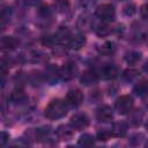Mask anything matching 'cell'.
<instances>
[{
  "instance_id": "4dcf8cb0",
  "label": "cell",
  "mask_w": 148,
  "mask_h": 148,
  "mask_svg": "<svg viewBox=\"0 0 148 148\" xmlns=\"http://www.w3.org/2000/svg\"><path fill=\"white\" fill-rule=\"evenodd\" d=\"M146 147H148V142H147V143H146Z\"/></svg>"
},
{
  "instance_id": "3957f363",
  "label": "cell",
  "mask_w": 148,
  "mask_h": 148,
  "mask_svg": "<svg viewBox=\"0 0 148 148\" xmlns=\"http://www.w3.org/2000/svg\"><path fill=\"white\" fill-rule=\"evenodd\" d=\"M96 16L104 22H111L116 17L114 7L111 3H102L96 8Z\"/></svg>"
},
{
  "instance_id": "44dd1931",
  "label": "cell",
  "mask_w": 148,
  "mask_h": 148,
  "mask_svg": "<svg viewBox=\"0 0 148 148\" xmlns=\"http://www.w3.org/2000/svg\"><path fill=\"white\" fill-rule=\"evenodd\" d=\"M131 113V112H130ZM142 112H140L139 110L138 111H134L131 113L130 116V123L132 126H139L141 124V120H142Z\"/></svg>"
},
{
  "instance_id": "cb8c5ba5",
  "label": "cell",
  "mask_w": 148,
  "mask_h": 148,
  "mask_svg": "<svg viewBox=\"0 0 148 148\" xmlns=\"http://www.w3.org/2000/svg\"><path fill=\"white\" fill-rule=\"evenodd\" d=\"M110 136H112L111 131H101L97 133V140H101V141H105Z\"/></svg>"
},
{
  "instance_id": "83f0119b",
  "label": "cell",
  "mask_w": 148,
  "mask_h": 148,
  "mask_svg": "<svg viewBox=\"0 0 148 148\" xmlns=\"http://www.w3.org/2000/svg\"><path fill=\"white\" fill-rule=\"evenodd\" d=\"M90 0H80V3L82 5V6H87V3L89 2Z\"/></svg>"
},
{
  "instance_id": "e0dca14e",
  "label": "cell",
  "mask_w": 148,
  "mask_h": 148,
  "mask_svg": "<svg viewBox=\"0 0 148 148\" xmlns=\"http://www.w3.org/2000/svg\"><path fill=\"white\" fill-rule=\"evenodd\" d=\"M95 136L90 133H83L79 140H77V145L81 147H91L95 145Z\"/></svg>"
},
{
  "instance_id": "1f68e13d",
  "label": "cell",
  "mask_w": 148,
  "mask_h": 148,
  "mask_svg": "<svg viewBox=\"0 0 148 148\" xmlns=\"http://www.w3.org/2000/svg\"><path fill=\"white\" fill-rule=\"evenodd\" d=\"M120 1H126V0H120Z\"/></svg>"
},
{
  "instance_id": "7402d4cb",
  "label": "cell",
  "mask_w": 148,
  "mask_h": 148,
  "mask_svg": "<svg viewBox=\"0 0 148 148\" xmlns=\"http://www.w3.org/2000/svg\"><path fill=\"white\" fill-rule=\"evenodd\" d=\"M54 8L59 13H65L69 9V2L67 0H57L54 2Z\"/></svg>"
},
{
  "instance_id": "d4e9b609",
  "label": "cell",
  "mask_w": 148,
  "mask_h": 148,
  "mask_svg": "<svg viewBox=\"0 0 148 148\" xmlns=\"http://www.w3.org/2000/svg\"><path fill=\"white\" fill-rule=\"evenodd\" d=\"M124 13L126 14V15H133L134 13H135V6L133 5V3H128V5H126L125 7H124Z\"/></svg>"
},
{
  "instance_id": "9a60e30c",
  "label": "cell",
  "mask_w": 148,
  "mask_h": 148,
  "mask_svg": "<svg viewBox=\"0 0 148 148\" xmlns=\"http://www.w3.org/2000/svg\"><path fill=\"white\" fill-rule=\"evenodd\" d=\"M17 46V40L13 36H3L1 38V47L6 51H12Z\"/></svg>"
},
{
  "instance_id": "ba28073f",
  "label": "cell",
  "mask_w": 148,
  "mask_h": 148,
  "mask_svg": "<svg viewBox=\"0 0 148 148\" xmlns=\"http://www.w3.org/2000/svg\"><path fill=\"white\" fill-rule=\"evenodd\" d=\"M96 118L98 121L102 123H108L110 120H112L113 118V110L111 106L109 105H102L97 109L96 111Z\"/></svg>"
},
{
  "instance_id": "f546056e",
  "label": "cell",
  "mask_w": 148,
  "mask_h": 148,
  "mask_svg": "<svg viewBox=\"0 0 148 148\" xmlns=\"http://www.w3.org/2000/svg\"><path fill=\"white\" fill-rule=\"evenodd\" d=\"M146 130L148 131V119H147V121H146Z\"/></svg>"
},
{
  "instance_id": "2e32d148",
  "label": "cell",
  "mask_w": 148,
  "mask_h": 148,
  "mask_svg": "<svg viewBox=\"0 0 148 148\" xmlns=\"http://www.w3.org/2000/svg\"><path fill=\"white\" fill-rule=\"evenodd\" d=\"M108 22H104V21H101L99 22H96V23H92V28H94V31L96 32L97 36L99 37H104L109 34V27L106 24Z\"/></svg>"
},
{
  "instance_id": "603a6c76",
  "label": "cell",
  "mask_w": 148,
  "mask_h": 148,
  "mask_svg": "<svg viewBox=\"0 0 148 148\" xmlns=\"http://www.w3.org/2000/svg\"><path fill=\"white\" fill-rule=\"evenodd\" d=\"M139 76V72L135 69H127L124 72V77L126 81H134Z\"/></svg>"
},
{
  "instance_id": "5bb4252c",
  "label": "cell",
  "mask_w": 148,
  "mask_h": 148,
  "mask_svg": "<svg viewBox=\"0 0 148 148\" xmlns=\"http://www.w3.org/2000/svg\"><path fill=\"white\" fill-rule=\"evenodd\" d=\"M133 91L135 95H138L139 97H145L148 95V81L146 80H141L139 82L135 83V86L133 87Z\"/></svg>"
},
{
  "instance_id": "d6986e66",
  "label": "cell",
  "mask_w": 148,
  "mask_h": 148,
  "mask_svg": "<svg viewBox=\"0 0 148 148\" xmlns=\"http://www.w3.org/2000/svg\"><path fill=\"white\" fill-rule=\"evenodd\" d=\"M116 51V45L113 42H105L98 47V52L103 56H111Z\"/></svg>"
},
{
  "instance_id": "30bf717a",
  "label": "cell",
  "mask_w": 148,
  "mask_h": 148,
  "mask_svg": "<svg viewBox=\"0 0 148 148\" xmlns=\"http://www.w3.org/2000/svg\"><path fill=\"white\" fill-rule=\"evenodd\" d=\"M98 79H99V77H98V74H97L96 72L91 71V69L84 71V72L81 74V76H80L81 83H82L83 86H87V87L96 84V83L98 82Z\"/></svg>"
},
{
  "instance_id": "484cf974",
  "label": "cell",
  "mask_w": 148,
  "mask_h": 148,
  "mask_svg": "<svg viewBox=\"0 0 148 148\" xmlns=\"http://www.w3.org/2000/svg\"><path fill=\"white\" fill-rule=\"evenodd\" d=\"M9 141V133H7L6 131L1 132V138H0V145L1 146H6V143Z\"/></svg>"
},
{
  "instance_id": "7a4b0ae2",
  "label": "cell",
  "mask_w": 148,
  "mask_h": 148,
  "mask_svg": "<svg viewBox=\"0 0 148 148\" xmlns=\"http://www.w3.org/2000/svg\"><path fill=\"white\" fill-rule=\"evenodd\" d=\"M133 106L134 101L130 95H123L118 97L114 103V109L119 114H128L130 112H132Z\"/></svg>"
},
{
  "instance_id": "f1b7e54d",
  "label": "cell",
  "mask_w": 148,
  "mask_h": 148,
  "mask_svg": "<svg viewBox=\"0 0 148 148\" xmlns=\"http://www.w3.org/2000/svg\"><path fill=\"white\" fill-rule=\"evenodd\" d=\"M143 71L146 72V73H148V60L146 61V64L143 65Z\"/></svg>"
},
{
  "instance_id": "4fadbf2b",
  "label": "cell",
  "mask_w": 148,
  "mask_h": 148,
  "mask_svg": "<svg viewBox=\"0 0 148 148\" xmlns=\"http://www.w3.org/2000/svg\"><path fill=\"white\" fill-rule=\"evenodd\" d=\"M73 131H74V128L71 125H61L57 128V135L61 140H68L72 138Z\"/></svg>"
},
{
  "instance_id": "8992f818",
  "label": "cell",
  "mask_w": 148,
  "mask_h": 148,
  "mask_svg": "<svg viewBox=\"0 0 148 148\" xmlns=\"http://www.w3.org/2000/svg\"><path fill=\"white\" fill-rule=\"evenodd\" d=\"M66 103L72 108H77L83 102V94L79 89H72L66 95Z\"/></svg>"
},
{
  "instance_id": "7c38bea8",
  "label": "cell",
  "mask_w": 148,
  "mask_h": 148,
  "mask_svg": "<svg viewBox=\"0 0 148 148\" xmlns=\"http://www.w3.org/2000/svg\"><path fill=\"white\" fill-rule=\"evenodd\" d=\"M111 134L113 136H118V138H121V136H125V134L127 133V125L123 121H118V123H113L112 127H111Z\"/></svg>"
},
{
  "instance_id": "277c9868",
  "label": "cell",
  "mask_w": 148,
  "mask_h": 148,
  "mask_svg": "<svg viewBox=\"0 0 148 148\" xmlns=\"http://www.w3.org/2000/svg\"><path fill=\"white\" fill-rule=\"evenodd\" d=\"M69 125L76 131H82V130L88 127L89 118L86 113H75L74 116H72Z\"/></svg>"
},
{
  "instance_id": "52a82bcc",
  "label": "cell",
  "mask_w": 148,
  "mask_h": 148,
  "mask_svg": "<svg viewBox=\"0 0 148 148\" xmlns=\"http://www.w3.org/2000/svg\"><path fill=\"white\" fill-rule=\"evenodd\" d=\"M86 36L81 32V31H77V32H74L69 37V42H68V46L75 51L77 50H81L84 45H86Z\"/></svg>"
},
{
  "instance_id": "4316f807",
  "label": "cell",
  "mask_w": 148,
  "mask_h": 148,
  "mask_svg": "<svg viewBox=\"0 0 148 148\" xmlns=\"http://www.w3.org/2000/svg\"><path fill=\"white\" fill-rule=\"evenodd\" d=\"M140 15H141L142 18H148V2H146L140 8Z\"/></svg>"
},
{
  "instance_id": "9c48e42d",
  "label": "cell",
  "mask_w": 148,
  "mask_h": 148,
  "mask_svg": "<svg viewBox=\"0 0 148 148\" xmlns=\"http://www.w3.org/2000/svg\"><path fill=\"white\" fill-rule=\"evenodd\" d=\"M76 73H77V68H76V66H75L74 64H72V62H67V64H65V65L60 68V77H61V80H64V81H69V80H72V79L76 75Z\"/></svg>"
},
{
  "instance_id": "ac0fdd59",
  "label": "cell",
  "mask_w": 148,
  "mask_h": 148,
  "mask_svg": "<svg viewBox=\"0 0 148 148\" xmlns=\"http://www.w3.org/2000/svg\"><path fill=\"white\" fill-rule=\"evenodd\" d=\"M142 58V53L139 51H130L125 54L124 59L128 65H135L138 64Z\"/></svg>"
},
{
  "instance_id": "6da1fadb",
  "label": "cell",
  "mask_w": 148,
  "mask_h": 148,
  "mask_svg": "<svg viewBox=\"0 0 148 148\" xmlns=\"http://www.w3.org/2000/svg\"><path fill=\"white\" fill-rule=\"evenodd\" d=\"M68 104L66 103V101L56 98L52 99L45 108L44 110V114L47 119L51 120H56V119H60L62 117L66 116L67 110H68Z\"/></svg>"
},
{
  "instance_id": "8fae6325",
  "label": "cell",
  "mask_w": 148,
  "mask_h": 148,
  "mask_svg": "<svg viewBox=\"0 0 148 148\" xmlns=\"http://www.w3.org/2000/svg\"><path fill=\"white\" fill-rule=\"evenodd\" d=\"M119 74V71L117 68V66L114 65H111V64H108L105 66H103V68L101 69V75L103 79L105 80H112V79H116Z\"/></svg>"
},
{
  "instance_id": "ffe728a7",
  "label": "cell",
  "mask_w": 148,
  "mask_h": 148,
  "mask_svg": "<svg viewBox=\"0 0 148 148\" xmlns=\"http://www.w3.org/2000/svg\"><path fill=\"white\" fill-rule=\"evenodd\" d=\"M10 99L15 104H22V103H24L27 101V96H25V94L21 89H16V90H14L12 92Z\"/></svg>"
},
{
  "instance_id": "5b68a950",
  "label": "cell",
  "mask_w": 148,
  "mask_h": 148,
  "mask_svg": "<svg viewBox=\"0 0 148 148\" xmlns=\"http://www.w3.org/2000/svg\"><path fill=\"white\" fill-rule=\"evenodd\" d=\"M44 81L49 82L50 84H57L60 77V68H58L56 65H49L44 72Z\"/></svg>"
}]
</instances>
